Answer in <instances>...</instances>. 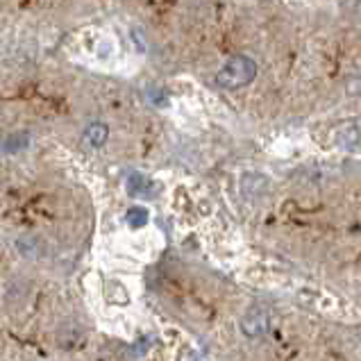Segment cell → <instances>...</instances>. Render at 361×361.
<instances>
[{"mask_svg": "<svg viewBox=\"0 0 361 361\" xmlns=\"http://www.w3.org/2000/svg\"><path fill=\"white\" fill-rule=\"evenodd\" d=\"M126 221H128V225L132 230H141V228H146L148 225V221H150V214H148V209L146 207H130L128 209V214H126Z\"/></svg>", "mask_w": 361, "mask_h": 361, "instance_id": "cell-7", "label": "cell"}, {"mask_svg": "<svg viewBox=\"0 0 361 361\" xmlns=\"http://www.w3.org/2000/svg\"><path fill=\"white\" fill-rule=\"evenodd\" d=\"M268 189V180L264 178V175H245V178L241 180V191L247 195V198H255V195H262L266 193Z\"/></svg>", "mask_w": 361, "mask_h": 361, "instance_id": "cell-5", "label": "cell"}, {"mask_svg": "<svg viewBox=\"0 0 361 361\" xmlns=\"http://www.w3.org/2000/svg\"><path fill=\"white\" fill-rule=\"evenodd\" d=\"M27 146H30V134L27 132H12L3 139V150L9 154L25 150Z\"/></svg>", "mask_w": 361, "mask_h": 361, "instance_id": "cell-6", "label": "cell"}, {"mask_svg": "<svg viewBox=\"0 0 361 361\" xmlns=\"http://www.w3.org/2000/svg\"><path fill=\"white\" fill-rule=\"evenodd\" d=\"M0 134H3V132H0Z\"/></svg>", "mask_w": 361, "mask_h": 361, "instance_id": "cell-11", "label": "cell"}, {"mask_svg": "<svg viewBox=\"0 0 361 361\" xmlns=\"http://www.w3.org/2000/svg\"><path fill=\"white\" fill-rule=\"evenodd\" d=\"M109 139V128L105 126V123H89L87 130H85V141H87V146L91 148H102L107 143Z\"/></svg>", "mask_w": 361, "mask_h": 361, "instance_id": "cell-4", "label": "cell"}, {"mask_svg": "<svg viewBox=\"0 0 361 361\" xmlns=\"http://www.w3.org/2000/svg\"><path fill=\"white\" fill-rule=\"evenodd\" d=\"M255 75H257L255 59H250L247 55H236L221 66V71L216 73V82L223 89H241L250 85Z\"/></svg>", "mask_w": 361, "mask_h": 361, "instance_id": "cell-1", "label": "cell"}, {"mask_svg": "<svg viewBox=\"0 0 361 361\" xmlns=\"http://www.w3.org/2000/svg\"><path fill=\"white\" fill-rule=\"evenodd\" d=\"M338 143H341V148H343V150L355 152V150L359 148V128H357V126L343 128L341 134H338Z\"/></svg>", "mask_w": 361, "mask_h": 361, "instance_id": "cell-9", "label": "cell"}, {"mask_svg": "<svg viewBox=\"0 0 361 361\" xmlns=\"http://www.w3.org/2000/svg\"><path fill=\"white\" fill-rule=\"evenodd\" d=\"M150 187H152V182L146 178V175H141V173H132L130 178H128V191L132 195H148Z\"/></svg>", "mask_w": 361, "mask_h": 361, "instance_id": "cell-8", "label": "cell"}, {"mask_svg": "<svg viewBox=\"0 0 361 361\" xmlns=\"http://www.w3.org/2000/svg\"><path fill=\"white\" fill-rule=\"evenodd\" d=\"M148 100L154 102L157 107H164L169 102V96H166V91H161V89H150L148 91Z\"/></svg>", "mask_w": 361, "mask_h": 361, "instance_id": "cell-10", "label": "cell"}, {"mask_svg": "<svg viewBox=\"0 0 361 361\" xmlns=\"http://www.w3.org/2000/svg\"><path fill=\"white\" fill-rule=\"evenodd\" d=\"M241 332L245 338H250V341H257V338H262L268 334V327H271V318L264 312V309H250V312H245L241 316Z\"/></svg>", "mask_w": 361, "mask_h": 361, "instance_id": "cell-2", "label": "cell"}, {"mask_svg": "<svg viewBox=\"0 0 361 361\" xmlns=\"http://www.w3.org/2000/svg\"><path fill=\"white\" fill-rule=\"evenodd\" d=\"M16 250L20 257H25V259H39V257H44V241L39 239L35 234H20L16 239Z\"/></svg>", "mask_w": 361, "mask_h": 361, "instance_id": "cell-3", "label": "cell"}]
</instances>
